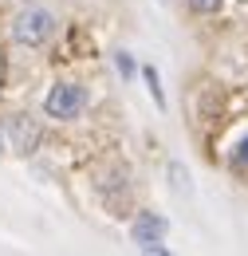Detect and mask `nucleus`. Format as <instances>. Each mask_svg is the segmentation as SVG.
<instances>
[{
  "label": "nucleus",
  "instance_id": "f257e3e1",
  "mask_svg": "<svg viewBox=\"0 0 248 256\" xmlns=\"http://www.w3.org/2000/svg\"><path fill=\"white\" fill-rule=\"evenodd\" d=\"M52 36H56V16H52L48 8H40V4L24 8V12L12 20V40L24 44V48H44Z\"/></svg>",
  "mask_w": 248,
  "mask_h": 256
},
{
  "label": "nucleus",
  "instance_id": "f03ea898",
  "mask_svg": "<svg viewBox=\"0 0 248 256\" xmlns=\"http://www.w3.org/2000/svg\"><path fill=\"white\" fill-rule=\"evenodd\" d=\"M83 106H87V91H83L79 83H56V87L48 91V98H44V114H48V118H60V122L79 118Z\"/></svg>",
  "mask_w": 248,
  "mask_h": 256
},
{
  "label": "nucleus",
  "instance_id": "7ed1b4c3",
  "mask_svg": "<svg viewBox=\"0 0 248 256\" xmlns=\"http://www.w3.org/2000/svg\"><path fill=\"white\" fill-rule=\"evenodd\" d=\"M166 232H170V221L162 217V213H138L134 224H130V240L142 248V252H158L166 256Z\"/></svg>",
  "mask_w": 248,
  "mask_h": 256
},
{
  "label": "nucleus",
  "instance_id": "20e7f679",
  "mask_svg": "<svg viewBox=\"0 0 248 256\" xmlns=\"http://www.w3.org/2000/svg\"><path fill=\"white\" fill-rule=\"evenodd\" d=\"M4 138H8V146H12L16 154H32V150L40 146V122L28 118V114H12V118L4 122Z\"/></svg>",
  "mask_w": 248,
  "mask_h": 256
},
{
  "label": "nucleus",
  "instance_id": "39448f33",
  "mask_svg": "<svg viewBox=\"0 0 248 256\" xmlns=\"http://www.w3.org/2000/svg\"><path fill=\"white\" fill-rule=\"evenodd\" d=\"M142 79H146V87H150V95H154L158 110H166V91H162V75H158V67H142Z\"/></svg>",
  "mask_w": 248,
  "mask_h": 256
},
{
  "label": "nucleus",
  "instance_id": "423d86ee",
  "mask_svg": "<svg viewBox=\"0 0 248 256\" xmlns=\"http://www.w3.org/2000/svg\"><path fill=\"white\" fill-rule=\"evenodd\" d=\"M114 67H118V75H122V79H134V75H138V64H134V56H130V52H118V56H114Z\"/></svg>",
  "mask_w": 248,
  "mask_h": 256
},
{
  "label": "nucleus",
  "instance_id": "0eeeda50",
  "mask_svg": "<svg viewBox=\"0 0 248 256\" xmlns=\"http://www.w3.org/2000/svg\"><path fill=\"white\" fill-rule=\"evenodd\" d=\"M220 4H224V0H189V8H193V12H201V16L220 12Z\"/></svg>",
  "mask_w": 248,
  "mask_h": 256
},
{
  "label": "nucleus",
  "instance_id": "6e6552de",
  "mask_svg": "<svg viewBox=\"0 0 248 256\" xmlns=\"http://www.w3.org/2000/svg\"><path fill=\"white\" fill-rule=\"evenodd\" d=\"M236 166H248V138L236 146Z\"/></svg>",
  "mask_w": 248,
  "mask_h": 256
},
{
  "label": "nucleus",
  "instance_id": "1a4fd4ad",
  "mask_svg": "<svg viewBox=\"0 0 248 256\" xmlns=\"http://www.w3.org/2000/svg\"><path fill=\"white\" fill-rule=\"evenodd\" d=\"M240 4H248V0H240Z\"/></svg>",
  "mask_w": 248,
  "mask_h": 256
}]
</instances>
